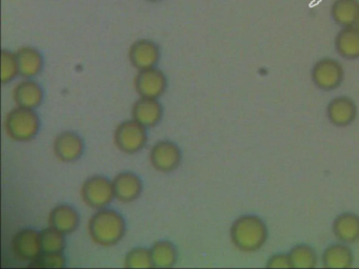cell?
Returning <instances> with one entry per match:
<instances>
[{
  "label": "cell",
  "mask_w": 359,
  "mask_h": 269,
  "mask_svg": "<svg viewBox=\"0 0 359 269\" xmlns=\"http://www.w3.org/2000/svg\"><path fill=\"white\" fill-rule=\"evenodd\" d=\"M41 241L43 251L62 252L66 248L65 233L53 227L41 231Z\"/></svg>",
  "instance_id": "cb8c5ba5"
},
{
  "label": "cell",
  "mask_w": 359,
  "mask_h": 269,
  "mask_svg": "<svg viewBox=\"0 0 359 269\" xmlns=\"http://www.w3.org/2000/svg\"><path fill=\"white\" fill-rule=\"evenodd\" d=\"M30 267L34 268H64L66 258L62 252L41 251L34 260L31 261Z\"/></svg>",
  "instance_id": "d4e9b609"
},
{
  "label": "cell",
  "mask_w": 359,
  "mask_h": 269,
  "mask_svg": "<svg viewBox=\"0 0 359 269\" xmlns=\"http://www.w3.org/2000/svg\"><path fill=\"white\" fill-rule=\"evenodd\" d=\"M266 267H270V268H290V267H292V264L289 254H275L268 261Z\"/></svg>",
  "instance_id": "83f0119b"
},
{
  "label": "cell",
  "mask_w": 359,
  "mask_h": 269,
  "mask_svg": "<svg viewBox=\"0 0 359 269\" xmlns=\"http://www.w3.org/2000/svg\"><path fill=\"white\" fill-rule=\"evenodd\" d=\"M163 109L161 102L154 98H142L136 101L132 109L134 120L146 127H154L163 118Z\"/></svg>",
  "instance_id": "5bb4252c"
},
{
  "label": "cell",
  "mask_w": 359,
  "mask_h": 269,
  "mask_svg": "<svg viewBox=\"0 0 359 269\" xmlns=\"http://www.w3.org/2000/svg\"><path fill=\"white\" fill-rule=\"evenodd\" d=\"M114 141L118 149L125 153H136L146 146L148 141L146 126L136 120H128L117 126Z\"/></svg>",
  "instance_id": "277c9868"
},
{
  "label": "cell",
  "mask_w": 359,
  "mask_h": 269,
  "mask_svg": "<svg viewBox=\"0 0 359 269\" xmlns=\"http://www.w3.org/2000/svg\"><path fill=\"white\" fill-rule=\"evenodd\" d=\"M344 69L335 59L323 58L317 61L312 69V79L317 88L333 90L344 81Z\"/></svg>",
  "instance_id": "8992f818"
},
{
  "label": "cell",
  "mask_w": 359,
  "mask_h": 269,
  "mask_svg": "<svg viewBox=\"0 0 359 269\" xmlns=\"http://www.w3.org/2000/svg\"><path fill=\"white\" fill-rule=\"evenodd\" d=\"M54 153L62 162L79 160L85 151V143L79 134L74 132H62L54 141Z\"/></svg>",
  "instance_id": "8fae6325"
},
{
  "label": "cell",
  "mask_w": 359,
  "mask_h": 269,
  "mask_svg": "<svg viewBox=\"0 0 359 269\" xmlns=\"http://www.w3.org/2000/svg\"><path fill=\"white\" fill-rule=\"evenodd\" d=\"M129 58L136 69H146L155 67L161 59L159 46L152 40L140 39L132 44Z\"/></svg>",
  "instance_id": "30bf717a"
},
{
  "label": "cell",
  "mask_w": 359,
  "mask_h": 269,
  "mask_svg": "<svg viewBox=\"0 0 359 269\" xmlns=\"http://www.w3.org/2000/svg\"><path fill=\"white\" fill-rule=\"evenodd\" d=\"M20 75L25 78H32L39 75L43 67V57L37 48L24 46L16 53Z\"/></svg>",
  "instance_id": "ac0fdd59"
},
{
  "label": "cell",
  "mask_w": 359,
  "mask_h": 269,
  "mask_svg": "<svg viewBox=\"0 0 359 269\" xmlns=\"http://www.w3.org/2000/svg\"><path fill=\"white\" fill-rule=\"evenodd\" d=\"M147 1L156 2V1H159V0H147Z\"/></svg>",
  "instance_id": "f546056e"
},
{
  "label": "cell",
  "mask_w": 359,
  "mask_h": 269,
  "mask_svg": "<svg viewBox=\"0 0 359 269\" xmlns=\"http://www.w3.org/2000/svg\"><path fill=\"white\" fill-rule=\"evenodd\" d=\"M327 115L333 125L344 127L356 119L357 106L348 97H337L327 105Z\"/></svg>",
  "instance_id": "7c38bea8"
},
{
  "label": "cell",
  "mask_w": 359,
  "mask_h": 269,
  "mask_svg": "<svg viewBox=\"0 0 359 269\" xmlns=\"http://www.w3.org/2000/svg\"><path fill=\"white\" fill-rule=\"evenodd\" d=\"M354 256L346 243L332 244L323 254V265L327 268H350Z\"/></svg>",
  "instance_id": "ffe728a7"
},
{
  "label": "cell",
  "mask_w": 359,
  "mask_h": 269,
  "mask_svg": "<svg viewBox=\"0 0 359 269\" xmlns=\"http://www.w3.org/2000/svg\"><path fill=\"white\" fill-rule=\"evenodd\" d=\"M150 250L154 267L170 268L177 262V249L171 242H156Z\"/></svg>",
  "instance_id": "7402d4cb"
},
{
  "label": "cell",
  "mask_w": 359,
  "mask_h": 269,
  "mask_svg": "<svg viewBox=\"0 0 359 269\" xmlns=\"http://www.w3.org/2000/svg\"><path fill=\"white\" fill-rule=\"evenodd\" d=\"M150 160L153 167L158 172H173L182 162V151L172 141H159L151 149Z\"/></svg>",
  "instance_id": "52a82bcc"
},
{
  "label": "cell",
  "mask_w": 359,
  "mask_h": 269,
  "mask_svg": "<svg viewBox=\"0 0 359 269\" xmlns=\"http://www.w3.org/2000/svg\"><path fill=\"white\" fill-rule=\"evenodd\" d=\"M289 256L294 268H314L317 265L316 251L306 244L294 246Z\"/></svg>",
  "instance_id": "603a6c76"
},
{
  "label": "cell",
  "mask_w": 359,
  "mask_h": 269,
  "mask_svg": "<svg viewBox=\"0 0 359 269\" xmlns=\"http://www.w3.org/2000/svg\"><path fill=\"white\" fill-rule=\"evenodd\" d=\"M50 226L65 235L74 233L79 228L81 218L79 212L72 206L62 204L51 210L49 216Z\"/></svg>",
  "instance_id": "9a60e30c"
},
{
  "label": "cell",
  "mask_w": 359,
  "mask_h": 269,
  "mask_svg": "<svg viewBox=\"0 0 359 269\" xmlns=\"http://www.w3.org/2000/svg\"><path fill=\"white\" fill-rule=\"evenodd\" d=\"M14 254L22 261H32L43 251L41 233L32 228L18 231L12 240Z\"/></svg>",
  "instance_id": "9c48e42d"
},
{
  "label": "cell",
  "mask_w": 359,
  "mask_h": 269,
  "mask_svg": "<svg viewBox=\"0 0 359 269\" xmlns=\"http://www.w3.org/2000/svg\"><path fill=\"white\" fill-rule=\"evenodd\" d=\"M335 48L338 54L344 59L359 58V29L356 25L344 27L338 33L335 40Z\"/></svg>",
  "instance_id": "d6986e66"
},
{
  "label": "cell",
  "mask_w": 359,
  "mask_h": 269,
  "mask_svg": "<svg viewBox=\"0 0 359 269\" xmlns=\"http://www.w3.org/2000/svg\"><path fill=\"white\" fill-rule=\"evenodd\" d=\"M233 244L243 252H255L268 240V227L259 216L245 214L234 221L230 230Z\"/></svg>",
  "instance_id": "6da1fadb"
},
{
  "label": "cell",
  "mask_w": 359,
  "mask_h": 269,
  "mask_svg": "<svg viewBox=\"0 0 359 269\" xmlns=\"http://www.w3.org/2000/svg\"><path fill=\"white\" fill-rule=\"evenodd\" d=\"M41 120L34 109L16 107L6 119V130L10 138L18 142H27L36 137Z\"/></svg>",
  "instance_id": "3957f363"
},
{
  "label": "cell",
  "mask_w": 359,
  "mask_h": 269,
  "mask_svg": "<svg viewBox=\"0 0 359 269\" xmlns=\"http://www.w3.org/2000/svg\"><path fill=\"white\" fill-rule=\"evenodd\" d=\"M20 74L18 57L10 50H4L1 53V82L4 84L12 81Z\"/></svg>",
  "instance_id": "4316f807"
},
{
  "label": "cell",
  "mask_w": 359,
  "mask_h": 269,
  "mask_svg": "<svg viewBox=\"0 0 359 269\" xmlns=\"http://www.w3.org/2000/svg\"><path fill=\"white\" fill-rule=\"evenodd\" d=\"M359 15V4L356 0H336L332 6V17L342 27L355 25Z\"/></svg>",
  "instance_id": "44dd1931"
},
{
  "label": "cell",
  "mask_w": 359,
  "mask_h": 269,
  "mask_svg": "<svg viewBox=\"0 0 359 269\" xmlns=\"http://www.w3.org/2000/svg\"><path fill=\"white\" fill-rule=\"evenodd\" d=\"M13 98L18 106L37 109L43 103V90L37 82L27 80L15 86Z\"/></svg>",
  "instance_id": "2e32d148"
},
{
  "label": "cell",
  "mask_w": 359,
  "mask_h": 269,
  "mask_svg": "<svg viewBox=\"0 0 359 269\" xmlns=\"http://www.w3.org/2000/svg\"><path fill=\"white\" fill-rule=\"evenodd\" d=\"M81 197L90 207L102 209L115 197L113 182L104 176L90 177L81 187Z\"/></svg>",
  "instance_id": "5b68a950"
},
{
  "label": "cell",
  "mask_w": 359,
  "mask_h": 269,
  "mask_svg": "<svg viewBox=\"0 0 359 269\" xmlns=\"http://www.w3.org/2000/svg\"><path fill=\"white\" fill-rule=\"evenodd\" d=\"M333 233L342 243H356L359 241V216L352 212L338 216L333 223Z\"/></svg>",
  "instance_id": "e0dca14e"
},
{
  "label": "cell",
  "mask_w": 359,
  "mask_h": 269,
  "mask_svg": "<svg viewBox=\"0 0 359 269\" xmlns=\"http://www.w3.org/2000/svg\"><path fill=\"white\" fill-rule=\"evenodd\" d=\"M168 80L156 67L140 69L135 78V88L142 98L157 99L167 90Z\"/></svg>",
  "instance_id": "ba28073f"
},
{
  "label": "cell",
  "mask_w": 359,
  "mask_h": 269,
  "mask_svg": "<svg viewBox=\"0 0 359 269\" xmlns=\"http://www.w3.org/2000/svg\"><path fill=\"white\" fill-rule=\"evenodd\" d=\"M88 228L96 244L113 246L125 237L127 225L121 214L113 209L102 208L93 214Z\"/></svg>",
  "instance_id": "7a4b0ae2"
},
{
  "label": "cell",
  "mask_w": 359,
  "mask_h": 269,
  "mask_svg": "<svg viewBox=\"0 0 359 269\" xmlns=\"http://www.w3.org/2000/svg\"><path fill=\"white\" fill-rule=\"evenodd\" d=\"M355 25H356L357 27L359 29V15L358 18H357L356 23H355Z\"/></svg>",
  "instance_id": "f1b7e54d"
},
{
  "label": "cell",
  "mask_w": 359,
  "mask_h": 269,
  "mask_svg": "<svg viewBox=\"0 0 359 269\" xmlns=\"http://www.w3.org/2000/svg\"><path fill=\"white\" fill-rule=\"evenodd\" d=\"M125 266L128 268H151V267H154L151 250L144 247L134 248L126 256Z\"/></svg>",
  "instance_id": "484cf974"
},
{
  "label": "cell",
  "mask_w": 359,
  "mask_h": 269,
  "mask_svg": "<svg viewBox=\"0 0 359 269\" xmlns=\"http://www.w3.org/2000/svg\"><path fill=\"white\" fill-rule=\"evenodd\" d=\"M112 182L115 198L125 203L134 201L142 193V181L134 172H121Z\"/></svg>",
  "instance_id": "4fadbf2b"
}]
</instances>
